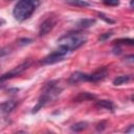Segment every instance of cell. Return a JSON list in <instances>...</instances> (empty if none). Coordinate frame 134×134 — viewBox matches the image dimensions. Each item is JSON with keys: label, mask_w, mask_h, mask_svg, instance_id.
Wrapping results in <instances>:
<instances>
[{"label": "cell", "mask_w": 134, "mask_h": 134, "mask_svg": "<svg viewBox=\"0 0 134 134\" xmlns=\"http://www.w3.org/2000/svg\"><path fill=\"white\" fill-rule=\"evenodd\" d=\"M41 0H19L13 9V15L16 20L22 22L28 19L40 5Z\"/></svg>", "instance_id": "cell-1"}, {"label": "cell", "mask_w": 134, "mask_h": 134, "mask_svg": "<svg viewBox=\"0 0 134 134\" xmlns=\"http://www.w3.org/2000/svg\"><path fill=\"white\" fill-rule=\"evenodd\" d=\"M61 90H62V88L59 87L58 82L52 81V82L47 83V84L45 85L44 89H43L42 95L40 96V98H39L37 105L34 107V109H32L31 112H32V113H37L40 109H42V107H43L45 104H47L50 99H52V98L55 97L58 94H60Z\"/></svg>", "instance_id": "cell-2"}, {"label": "cell", "mask_w": 134, "mask_h": 134, "mask_svg": "<svg viewBox=\"0 0 134 134\" xmlns=\"http://www.w3.org/2000/svg\"><path fill=\"white\" fill-rule=\"evenodd\" d=\"M87 41L86 37H83L80 34L69 32L62 37L59 40V45H63L69 49V51H73L77 48H80L82 45H84Z\"/></svg>", "instance_id": "cell-3"}, {"label": "cell", "mask_w": 134, "mask_h": 134, "mask_svg": "<svg viewBox=\"0 0 134 134\" xmlns=\"http://www.w3.org/2000/svg\"><path fill=\"white\" fill-rule=\"evenodd\" d=\"M70 52L69 49L63 45H59V48L54 51H52L50 54H48L47 57H45L42 61V64L44 65H49V64H53V63H57V62H60L64 59V57Z\"/></svg>", "instance_id": "cell-4"}, {"label": "cell", "mask_w": 134, "mask_h": 134, "mask_svg": "<svg viewBox=\"0 0 134 134\" xmlns=\"http://www.w3.org/2000/svg\"><path fill=\"white\" fill-rule=\"evenodd\" d=\"M29 65H30V61H26V62L22 63L21 65L15 67V68L12 69L10 71H8V72L2 74V75H1V82L5 81V80H8V79H13V77H15V76H18V75L21 74L26 68H28Z\"/></svg>", "instance_id": "cell-5"}, {"label": "cell", "mask_w": 134, "mask_h": 134, "mask_svg": "<svg viewBox=\"0 0 134 134\" xmlns=\"http://www.w3.org/2000/svg\"><path fill=\"white\" fill-rule=\"evenodd\" d=\"M55 23H57L55 18H53V17L47 18L45 21H43L41 23V25L39 27V36H45V35H47L49 31L52 30V28L54 27Z\"/></svg>", "instance_id": "cell-6"}, {"label": "cell", "mask_w": 134, "mask_h": 134, "mask_svg": "<svg viewBox=\"0 0 134 134\" xmlns=\"http://www.w3.org/2000/svg\"><path fill=\"white\" fill-rule=\"evenodd\" d=\"M108 74V69L106 67H103L95 72L91 74H87V81L88 82H98L100 80H104Z\"/></svg>", "instance_id": "cell-7"}, {"label": "cell", "mask_w": 134, "mask_h": 134, "mask_svg": "<svg viewBox=\"0 0 134 134\" xmlns=\"http://www.w3.org/2000/svg\"><path fill=\"white\" fill-rule=\"evenodd\" d=\"M84 81H87V74L86 73H83V72H80V71H76L74 73H72L68 80V82L70 84H77L80 82H84Z\"/></svg>", "instance_id": "cell-8"}, {"label": "cell", "mask_w": 134, "mask_h": 134, "mask_svg": "<svg viewBox=\"0 0 134 134\" xmlns=\"http://www.w3.org/2000/svg\"><path fill=\"white\" fill-rule=\"evenodd\" d=\"M17 106V100H14V99H9V100H6L4 103L1 104V111L5 114L7 113H10Z\"/></svg>", "instance_id": "cell-9"}, {"label": "cell", "mask_w": 134, "mask_h": 134, "mask_svg": "<svg viewBox=\"0 0 134 134\" xmlns=\"http://www.w3.org/2000/svg\"><path fill=\"white\" fill-rule=\"evenodd\" d=\"M96 107L97 108H104V109L111 110V111L114 110V104L109 99H100V100H98L96 103Z\"/></svg>", "instance_id": "cell-10"}, {"label": "cell", "mask_w": 134, "mask_h": 134, "mask_svg": "<svg viewBox=\"0 0 134 134\" xmlns=\"http://www.w3.org/2000/svg\"><path fill=\"white\" fill-rule=\"evenodd\" d=\"M95 22H96L95 19H82V20H80L77 22L76 27H79V28H87V27H90L93 24H95Z\"/></svg>", "instance_id": "cell-11"}, {"label": "cell", "mask_w": 134, "mask_h": 134, "mask_svg": "<svg viewBox=\"0 0 134 134\" xmlns=\"http://www.w3.org/2000/svg\"><path fill=\"white\" fill-rule=\"evenodd\" d=\"M130 79H131L130 75H119V76H117V77H115V79L113 80V85H115V86H120V85H122V84L128 83V82L130 81Z\"/></svg>", "instance_id": "cell-12"}, {"label": "cell", "mask_w": 134, "mask_h": 134, "mask_svg": "<svg viewBox=\"0 0 134 134\" xmlns=\"http://www.w3.org/2000/svg\"><path fill=\"white\" fill-rule=\"evenodd\" d=\"M95 98V96L93 94H90L88 92H82L80 93L75 98H74V102H83V100H89V99H93Z\"/></svg>", "instance_id": "cell-13"}, {"label": "cell", "mask_w": 134, "mask_h": 134, "mask_svg": "<svg viewBox=\"0 0 134 134\" xmlns=\"http://www.w3.org/2000/svg\"><path fill=\"white\" fill-rule=\"evenodd\" d=\"M88 127V122L86 121H79L76 124H74L73 126H71V130L73 132H81V131H84L85 129H87Z\"/></svg>", "instance_id": "cell-14"}, {"label": "cell", "mask_w": 134, "mask_h": 134, "mask_svg": "<svg viewBox=\"0 0 134 134\" xmlns=\"http://www.w3.org/2000/svg\"><path fill=\"white\" fill-rule=\"evenodd\" d=\"M66 3L70 4V5H73V6H81V7H86V6H89L90 3L85 1V0H65Z\"/></svg>", "instance_id": "cell-15"}, {"label": "cell", "mask_w": 134, "mask_h": 134, "mask_svg": "<svg viewBox=\"0 0 134 134\" xmlns=\"http://www.w3.org/2000/svg\"><path fill=\"white\" fill-rule=\"evenodd\" d=\"M117 45L118 44H124V45H132L134 46V39L132 38H120V39H117L114 41Z\"/></svg>", "instance_id": "cell-16"}, {"label": "cell", "mask_w": 134, "mask_h": 134, "mask_svg": "<svg viewBox=\"0 0 134 134\" xmlns=\"http://www.w3.org/2000/svg\"><path fill=\"white\" fill-rule=\"evenodd\" d=\"M112 35H113V32H105V34H103V35H100L99 37H98V40L99 41H106V40H108L110 37H112Z\"/></svg>", "instance_id": "cell-17"}, {"label": "cell", "mask_w": 134, "mask_h": 134, "mask_svg": "<svg viewBox=\"0 0 134 134\" xmlns=\"http://www.w3.org/2000/svg\"><path fill=\"white\" fill-rule=\"evenodd\" d=\"M104 3L106 5H110V6H115L119 4V0H104Z\"/></svg>", "instance_id": "cell-18"}, {"label": "cell", "mask_w": 134, "mask_h": 134, "mask_svg": "<svg viewBox=\"0 0 134 134\" xmlns=\"http://www.w3.org/2000/svg\"><path fill=\"white\" fill-rule=\"evenodd\" d=\"M98 16H99V18L100 19H103L104 21H106L107 23H114V20H111L110 18H107L104 14H98Z\"/></svg>", "instance_id": "cell-19"}, {"label": "cell", "mask_w": 134, "mask_h": 134, "mask_svg": "<svg viewBox=\"0 0 134 134\" xmlns=\"http://www.w3.org/2000/svg\"><path fill=\"white\" fill-rule=\"evenodd\" d=\"M105 128H106V122L105 121H102V122L97 124V126H96V130L97 131H104Z\"/></svg>", "instance_id": "cell-20"}, {"label": "cell", "mask_w": 134, "mask_h": 134, "mask_svg": "<svg viewBox=\"0 0 134 134\" xmlns=\"http://www.w3.org/2000/svg\"><path fill=\"white\" fill-rule=\"evenodd\" d=\"M125 61H126V62H131V63H133V62H134V54H129V55H127V57L125 58Z\"/></svg>", "instance_id": "cell-21"}, {"label": "cell", "mask_w": 134, "mask_h": 134, "mask_svg": "<svg viewBox=\"0 0 134 134\" xmlns=\"http://www.w3.org/2000/svg\"><path fill=\"white\" fill-rule=\"evenodd\" d=\"M31 42V39H21V40H19V43L21 44V45H23V44H28V43H30Z\"/></svg>", "instance_id": "cell-22"}, {"label": "cell", "mask_w": 134, "mask_h": 134, "mask_svg": "<svg viewBox=\"0 0 134 134\" xmlns=\"http://www.w3.org/2000/svg\"><path fill=\"white\" fill-rule=\"evenodd\" d=\"M132 130H134V125H131V127H130V128H128V129L126 130V132H131Z\"/></svg>", "instance_id": "cell-23"}, {"label": "cell", "mask_w": 134, "mask_h": 134, "mask_svg": "<svg viewBox=\"0 0 134 134\" xmlns=\"http://www.w3.org/2000/svg\"><path fill=\"white\" fill-rule=\"evenodd\" d=\"M130 6H131L132 8H134V0H131V1H130Z\"/></svg>", "instance_id": "cell-24"}, {"label": "cell", "mask_w": 134, "mask_h": 134, "mask_svg": "<svg viewBox=\"0 0 134 134\" xmlns=\"http://www.w3.org/2000/svg\"><path fill=\"white\" fill-rule=\"evenodd\" d=\"M131 99H132V100H133V102H134V94H133V95H132V96H131Z\"/></svg>", "instance_id": "cell-25"}]
</instances>
